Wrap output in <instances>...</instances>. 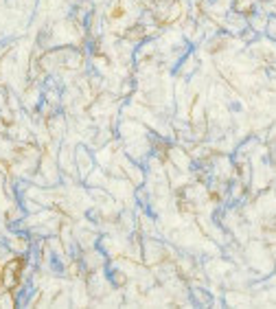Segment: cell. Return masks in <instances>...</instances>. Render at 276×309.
I'll return each mask as SVG.
<instances>
[{
  "label": "cell",
  "mask_w": 276,
  "mask_h": 309,
  "mask_svg": "<svg viewBox=\"0 0 276 309\" xmlns=\"http://www.w3.org/2000/svg\"><path fill=\"white\" fill-rule=\"evenodd\" d=\"M20 268H22V261L20 259H16V261H11L9 266H7V270H5V285H13V283H18V272H20Z\"/></svg>",
  "instance_id": "obj_1"
}]
</instances>
